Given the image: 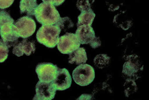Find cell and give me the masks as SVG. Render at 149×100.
<instances>
[{
	"mask_svg": "<svg viewBox=\"0 0 149 100\" xmlns=\"http://www.w3.org/2000/svg\"><path fill=\"white\" fill-rule=\"evenodd\" d=\"M51 83L56 90L63 91L71 86L72 78L67 69H59L56 78Z\"/></svg>",
	"mask_w": 149,
	"mask_h": 100,
	"instance_id": "obj_9",
	"label": "cell"
},
{
	"mask_svg": "<svg viewBox=\"0 0 149 100\" xmlns=\"http://www.w3.org/2000/svg\"><path fill=\"white\" fill-rule=\"evenodd\" d=\"M14 25L17 35L22 38L26 39L32 36L36 29V23L30 16H24L18 19Z\"/></svg>",
	"mask_w": 149,
	"mask_h": 100,
	"instance_id": "obj_6",
	"label": "cell"
},
{
	"mask_svg": "<svg viewBox=\"0 0 149 100\" xmlns=\"http://www.w3.org/2000/svg\"><path fill=\"white\" fill-rule=\"evenodd\" d=\"M8 53L9 49L8 47L0 44V63L4 62L7 59Z\"/></svg>",
	"mask_w": 149,
	"mask_h": 100,
	"instance_id": "obj_18",
	"label": "cell"
},
{
	"mask_svg": "<svg viewBox=\"0 0 149 100\" xmlns=\"http://www.w3.org/2000/svg\"><path fill=\"white\" fill-rule=\"evenodd\" d=\"M61 31L60 28L56 25H44L38 30L36 38L40 44L52 49L58 43Z\"/></svg>",
	"mask_w": 149,
	"mask_h": 100,
	"instance_id": "obj_3",
	"label": "cell"
},
{
	"mask_svg": "<svg viewBox=\"0 0 149 100\" xmlns=\"http://www.w3.org/2000/svg\"><path fill=\"white\" fill-rule=\"evenodd\" d=\"M75 35L82 44H89L96 37L94 30L91 25H82L77 27Z\"/></svg>",
	"mask_w": 149,
	"mask_h": 100,
	"instance_id": "obj_10",
	"label": "cell"
},
{
	"mask_svg": "<svg viewBox=\"0 0 149 100\" xmlns=\"http://www.w3.org/2000/svg\"><path fill=\"white\" fill-rule=\"evenodd\" d=\"M58 26L61 30H65L70 28L73 27L74 24L71 19L68 17L61 18L56 24Z\"/></svg>",
	"mask_w": 149,
	"mask_h": 100,
	"instance_id": "obj_15",
	"label": "cell"
},
{
	"mask_svg": "<svg viewBox=\"0 0 149 100\" xmlns=\"http://www.w3.org/2000/svg\"><path fill=\"white\" fill-rule=\"evenodd\" d=\"M80 45V42L75 34L66 33L59 37L57 47L62 54H69L79 48Z\"/></svg>",
	"mask_w": 149,
	"mask_h": 100,
	"instance_id": "obj_5",
	"label": "cell"
},
{
	"mask_svg": "<svg viewBox=\"0 0 149 100\" xmlns=\"http://www.w3.org/2000/svg\"><path fill=\"white\" fill-rule=\"evenodd\" d=\"M37 6V0H21L19 5L21 14L26 13L28 16H33Z\"/></svg>",
	"mask_w": 149,
	"mask_h": 100,
	"instance_id": "obj_13",
	"label": "cell"
},
{
	"mask_svg": "<svg viewBox=\"0 0 149 100\" xmlns=\"http://www.w3.org/2000/svg\"><path fill=\"white\" fill-rule=\"evenodd\" d=\"M36 94L33 100H51L54 98L56 90L52 83L38 81L36 85Z\"/></svg>",
	"mask_w": 149,
	"mask_h": 100,
	"instance_id": "obj_8",
	"label": "cell"
},
{
	"mask_svg": "<svg viewBox=\"0 0 149 100\" xmlns=\"http://www.w3.org/2000/svg\"><path fill=\"white\" fill-rule=\"evenodd\" d=\"M43 2L51 4L54 6H59L63 4L65 0H42Z\"/></svg>",
	"mask_w": 149,
	"mask_h": 100,
	"instance_id": "obj_20",
	"label": "cell"
},
{
	"mask_svg": "<svg viewBox=\"0 0 149 100\" xmlns=\"http://www.w3.org/2000/svg\"><path fill=\"white\" fill-rule=\"evenodd\" d=\"M69 62L71 64L77 65L84 64L87 61V56L85 49L79 48L69 54Z\"/></svg>",
	"mask_w": 149,
	"mask_h": 100,
	"instance_id": "obj_12",
	"label": "cell"
},
{
	"mask_svg": "<svg viewBox=\"0 0 149 100\" xmlns=\"http://www.w3.org/2000/svg\"><path fill=\"white\" fill-rule=\"evenodd\" d=\"M15 0H0V9L9 8L13 3Z\"/></svg>",
	"mask_w": 149,
	"mask_h": 100,
	"instance_id": "obj_19",
	"label": "cell"
},
{
	"mask_svg": "<svg viewBox=\"0 0 149 100\" xmlns=\"http://www.w3.org/2000/svg\"><path fill=\"white\" fill-rule=\"evenodd\" d=\"M110 58V57L105 54H100V55H97L95 58L94 62L101 61V62H100L97 66L99 68L100 66H102L103 68L105 66L104 65H106V64H108Z\"/></svg>",
	"mask_w": 149,
	"mask_h": 100,
	"instance_id": "obj_17",
	"label": "cell"
},
{
	"mask_svg": "<svg viewBox=\"0 0 149 100\" xmlns=\"http://www.w3.org/2000/svg\"><path fill=\"white\" fill-rule=\"evenodd\" d=\"M72 77L76 84L81 86H86L94 80V69L90 65L81 64L73 70Z\"/></svg>",
	"mask_w": 149,
	"mask_h": 100,
	"instance_id": "obj_4",
	"label": "cell"
},
{
	"mask_svg": "<svg viewBox=\"0 0 149 100\" xmlns=\"http://www.w3.org/2000/svg\"><path fill=\"white\" fill-rule=\"evenodd\" d=\"M36 49L34 42L26 38L14 46L13 53L18 57L23 56L24 54L27 56H30L31 54L34 53Z\"/></svg>",
	"mask_w": 149,
	"mask_h": 100,
	"instance_id": "obj_11",
	"label": "cell"
},
{
	"mask_svg": "<svg viewBox=\"0 0 149 100\" xmlns=\"http://www.w3.org/2000/svg\"><path fill=\"white\" fill-rule=\"evenodd\" d=\"M34 15L37 22L42 25H55L61 18L59 12L54 5L44 2L38 6Z\"/></svg>",
	"mask_w": 149,
	"mask_h": 100,
	"instance_id": "obj_2",
	"label": "cell"
},
{
	"mask_svg": "<svg viewBox=\"0 0 149 100\" xmlns=\"http://www.w3.org/2000/svg\"><path fill=\"white\" fill-rule=\"evenodd\" d=\"M95 17V14L91 8L86 11L81 12L78 17L77 27L82 25H91Z\"/></svg>",
	"mask_w": 149,
	"mask_h": 100,
	"instance_id": "obj_14",
	"label": "cell"
},
{
	"mask_svg": "<svg viewBox=\"0 0 149 100\" xmlns=\"http://www.w3.org/2000/svg\"><path fill=\"white\" fill-rule=\"evenodd\" d=\"M91 46L93 49H96L101 45V42L99 37H95L90 43Z\"/></svg>",
	"mask_w": 149,
	"mask_h": 100,
	"instance_id": "obj_21",
	"label": "cell"
},
{
	"mask_svg": "<svg viewBox=\"0 0 149 100\" xmlns=\"http://www.w3.org/2000/svg\"><path fill=\"white\" fill-rule=\"evenodd\" d=\"M59 69L57 65L45 62L38 64L36 71L40 81L51 83L56 78Z\"/></svg>",
	"mask_w": 149,
	"mask_h": 100,
	"instance_id": "obj_7",
	"label": "cell"
},
{
	"mask_svg": "<svg viewBox=\"0 0 149 100\" xmlns=\"http://www.w3.org/2000/svg\"><path fill=\"white\" fill-rule=\"evenodd\" d=\"M14 20L4 11H0V44L8 48L15 46L19 36L15 30Z\"/></svg>",
	"mask_w": 149,
	"mask_h": 100,
	"instance_id": "obj_1",
	"label": "cell"
},
{
	"mask_svg": "<svg viewBox=\"0 0 149 100\" xmlns=\"http://www.w3.org/2000/svg\"><path fill=\"white\" fill-rule=\"evenodd\" d=\"M95 0H78L77 3V7L81 12L86 11L91 9V5Z\"/></svg>",
	"mask_w": 149,
	"mask_h": 100,
	"instance_id": "obj_16",
	"label": "cell"
}]
</instances>
